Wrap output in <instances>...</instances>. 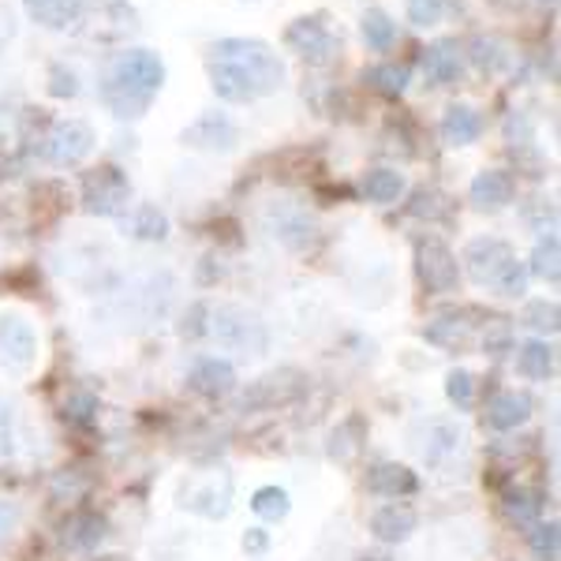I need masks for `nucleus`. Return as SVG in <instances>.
<instances>
[{
    "label": "nucleus",
    "instance_id": "1",
    "mask_svg": "<svg viewBox=\"0 0 561 561\" xmlns=\"http://www.w3.org/2000/svg\"><path fill=\"white\" fill-rule=\"evenodd\" d=\"M210 87L221 102H259L285 87V60L255 38H221L210 49Z\"/></svg>",
    "mask_w": 561,
    "mask_h": 561
},
{
    "label": "nucleus",
    "instance_id": "2",
    "mask_svg": "<svg viewBox=\"0 0 561 561\" xmlns=\"http://www.w3.org/2000/svg\"><path fill=\"white\" fill-rule=\"evenodd\" d=\"M165 87V65L150 49H128L105 68L102 102L116 121H139Z\"/></svg>",
    "mask_w": 561,
    "mask_h": 561
},
{
    "label": "nucleus",
    "instance_id": "3",
    "mask_svg": "<svg viewBox=\"0 0 561 561\" xmlns=\"http://www.w3.org/2000/svg\"><path fill=\"white\" fill-rule=\"evenodd\" d=\"M465 266L476 285L494 288L497 296L517 300V296L528 293V270H524V262H517L510 243L497 240V237H479L468 243Z\"/></svg>",
    "mask_w": 561,
    "mask_h": 561
},
{
    "label": "nucleus",
    "instance_id": "4",
    "mask_svg": "<svg viewBox=\"0 0 561 561\" xmlns=\"http://www.w3.org/2000/svg\"><path fill=\"white\" fill-rule=\"evenodd\" d=\"M206 333H214L221 348L243 352V356H262V352L270 348L266 322H262L255 311L237 307V304H225V307H217V311H210V330Z\"/></svg>",
    "mask_w": 561,
    "mask_h": 561
},
{
    "label": "nucleus",
    "instance_id": "5",
    "mask_svg": "<svg viewBox=\"0 0 561 561\" xmlns=\"http://www.w3.org/2000/svg\"><path fill=\"white\" fill-rule=\"evenodd\" d=\"M307 393V375L296 367H280L270 370V375L255 378L240 397V409L243 412H274L285 409V404H296Z\"/></svg>",
    "mask_w": 561,
    "mask_h": 561
},
{
    "label": "nucleus",
    "instance_id": "6",
    "mask_svg": "<svg viewBox=\"0 0 561 561\" xmlns=\"http://www.w3.org/2000/svg\"><path fill=\"white\" fill-rule=\"evenodd\" d=\"M131 203V184L121 169L105 165V169H94V173L83 176V206L87 214H98V217H116L124 206Z\"/></svg>",
    "mask_w": 561,
    "mask_h": 561
},
{
    "label": "nucleus",
    "instance_id": "7",
    "mask_svg": "<svg viewBox=\"0 0 561 561\" xmlns=\"http://www.w3.org/2000/svg\"><path fill=\"white\" fill-rule=\"evenodd\" d=\"M415 270H420V280L427 285V293H438V296L454 293L457 280H460L457 255L434 237L415 243Z\"/></svg>",
    "mask_w": 561,
    "mask_h": 561
},
{
    "label": "nucleus",
    "instance_id": "8",
    "mask_svg": "<svg viewBox=\"0 0 561 561\" xmlns=\"http://www.w3.org/2000/svg\"><path fill=\"white\" fill-rule=\"evenodd\" d=\"M285 42H288V49H293V53H300L307 65H319V68L330 65V60L337 57V49H341L337 34L322 23V15H311V20L304 15V20H296L285 31Z\"/></svg>",
    "mask_w": 561,
    "mask_h": 561
},
{
    "label": "nucleus",
    "instance_id": "9",
    "mask_svg": "<svg viewBox=\"0 0 561 561\" xmlns=\"http://www.w3.org/2000/svg\"><path fill=\"white\" fill-rule=\"evenodd\" d=\"M34 356H38L34 325L23 314H0V364L12 375H23V370L34 367Z\"/></svg>",
    "mask_w": 561,
    "mask_h": 561
},
{
    "label": "nucleus",
    "instance_id": "10",
    "mask_svg": "<svg viewBox=\"0 0 561 561\" xmlns=\"http://www.w3.org/2000/svg\"><path fill=\"white\" fill-rule=\"evenodd\" d=\"M94 150V128L87 121H57L45 135V158L53 165H79Z\"/></svg>",
    "mask_w": 561,
    "mask_h": 561
},
{
    "label": "nucleus",
    "instance_id": "11",
    "mask_svg": "<svg viewBox=\"0 0 561 561\" xmlns=\"http://www.w3.org/2000/svg\"><path fill=\"white\" fill-rule=\"evenodd\" d=\"M180 139H184V147H192V150L229 153V150H237L240 128H237V124H232L225 113H203L195 124H187Z\"/></svg>",
    "mask_w": 561,
    "mask_h": 561
},
{
    "label": "nucleus",
    "instance_id": "12",
    "mask_svg": "<svg viewBox=\"0 0 561 561\" xmlns=\"http://www.w3.org/2000/svg\"><path fill=\"white\" fill-rule=\"evenodd\" d=\"M131 31H139V15L128 0H90V38L124 42Z\"/></svg>",
    "mask_w": 561,
    "mask_h": 561
},
{
    "label": "nucleus",
    "instance_id": "13",
    "mask_svg": "<svg viewBox=\"0 0 561 561\" xmlns=\"http://www.w3.org/2000/svg\"><path fill=\"white\" fill-rule=\"evenodd\" d=\"M229 502H232V479L229 476H206L198 479V483H192L184 491V510L198 513V517H225L229 513Z\"/></svg>",
    "mask_w": 561,
    "mask_h": 561
},
{
    "label": "nucleus",
    "instance_id": "14",
    "mask_svg": "<svg viewBox=\"0 0 561 561\" xmlns=\"http://www.w3.org/2000/svg\"><path fill=\"white\" fill-rule=\"evenodd\" d=\"M266 229H270V237L280 240L293 251H304L307 243L314 240V221L300 210V206H288V203L274 206V210L266 214Z\"/></svg>",
    "mask_w": 561,
    "mask_h": 561
},
{
    "label": "nucleus",
    "instance_id": "15",
    "mask_svg": "<svg viewBox=\"0 0 561 561\" xmlns=\"http://www.w3.org/2000/svg\"><path fill=\"white\" fill-rule=\"evenodd\" d=\"M23 8L45 31H71L87 20V0H23Z\"/></svg>",
    "mask_w": 561,
    "mask_h": 561
},
{
    "label": "nucleus",
    "instance_id": "16",
    "mask_svg": "<svg viewBox=\"0 0 561 561\" xmlns=\"http://www.w3.org/2000/svg\"><path fill=\"white\" fill-rule=\"evenodd\" d=\"M187 386L195 389L198 397H210V401H221L237 389V370H232L229 359H198L187 375Z\"/></svg>",
    "mask_w": 561,
    "mask_h": 561
},
{
    "label": "nucleus",
    "instance_id": "17",
    "mask_svg": "<svg viewBox=\"0 0 561 561\" xmlns=\"http://www.w3.org/2000/svg\"><path fill=\"white\" fill-rule=\"evenodd\" d=\"M513 192H517V184H513L510 173H502V169H483L472 187H468V198H472L476 210H502V206L513 203Z\"/></svg>",
    "mask_w": 561,
    "mask_h": 561
},
{
    "label": "nucleus",
    "instance_id": "18",
    "mask_svg": "<svg viewBox=\"0 0 561 561\" xmlns=\"http://www.w3.org/2000/svg\"><path fill=\"white\" fill-rule=\"evenodd\" d=\"M531 409H536V404H531L528 393H517V389H510V393H497V397H491V404H486V427L517 431L520 423H528Z\"/></svg>",
    "mask_w": 561,
    "mask_h": 561
},
{
    "label": "nucleus",
    "instance_id": "19",
    "mask_svg": "<svg viewBox=\"0 0 561 561\" xmlns=\"http://www.w3.org/2000/svg\"><path fill=\"white\" fill-rule=\"evenodd\" d=\"M367 491L378 497H404L420 491V479L404 465H375L367 472Z\"/></svg>",
    "mask_w": 561,
    "mask_h": 561
},
{
    "label": "nucleus",
    "instance_id": "20",
    "mask_svg": "<svg viewBox=\"0 0 561 561\" xmlns=\"http://www.w3.org/2000/svg\"><path fill=\"white\" fill-rule=\"evenodd\" d=\"M367 442V420L364 415H348V420H341L337 427L330 431V460H337V465H352V460L359 457V449H364Z\"/></svg>",
    "mask_w": 561,
    "mask_h": 561
},
{
    "label": "nucleus",
    "instance_id": "21",
    "mask_svg": "<svg viewBox=\"0 0 561 561\" xmlns=\"http://www.w3.org/2000/svg\"><path fill=\"white\" fill-rule=\"evenodd\" d=\"M460 76V49L457 42H434L427 53H423V79L431 87H446L457 83Z\"/></svg>",
    "mask_w": 561,
    "mask_h": 561
},
{
    "label": "nucleus",
    "instance_id": "22",
    "mask_svg": "<svg viewBox=\"0 0 561 561\" xmlns=\"http://www.w3.org/2000/svg\"><path fill=\"white\" fill-rule=\"evenodd\" d=\"M483 135V116L476 113L472 105H449L446 116H442V139L449 147H468Z\"/></svg>",
    "mask_w": 561,
    "mask_h": 561
},
{
    "label": "nucleus",
    "instance_id": "23",
    "mask_svg": "<svg viewBox=\"0 0 561 561\" xmlns=\"http://www.w3.org/2000/svg\"><path fill=\"white\" fill-rule=\"evenodd\" d=\"M415 524H420V517L409 510V505H382V510L370 517V531H375V539L382 542H404L415 531Z\"/></svg>",
    "mask_w": 561,
    "mask_h": 561
},
{
    "label": "nucleus",
    "instance_id": "24",
    "mask_svg": "<svg viewBox=\"0 0 561 561\" xmlns=\"http://www.w3.org/2000/svg\"><path fill=\"white\" fill-rule=\"evenodd\" d=\"M105 536H108V520L98 517V513H76V517H68L65 528H60V539H65V547L71 550H94Z\"/></svg>",
    "mask_w": 561,
    "mask_h": 561
},
{
    "label": "nucleus",
    "instance_id": "25",
    "mask_svg": "<svg viewBox=\"0 0 561 561\" xmlns=\"http://www.w3.org/2000/svg\"><path fill=\"white\" fill-rule=\"evenodd\" d=\"M359 192H364V198H370V203L389 206L404 195V176L397 173V169H370L364 176V184H359Z\"/></svg>",
    "mask_w": 561,
    "mask_h": 561
},
{
    "label": "nucleus",
    "instance_id": "26",
    "mask_svg": "<svg viewBox=\"0 0 561 561\" xmlns=\"http://www.w3.org/2000/svg\"><path fill=\"white\" fill-rule=\"evenodd\" d=\"M124 229H128L135 240L158 243V240H165V237H169V217L161 214L158 206L142 203V206H135V214L128 217V221H124Z\"/></svg>",
    "mask_w": 561,
    "mask_h": 561
},
{
    "label": "nucleus",
    "instance_id": "27",
    "mask_svg": "<svg viewBox=\"0 0 561 561\" xmlns=\"http://www.w3.org/2000/svg\"><path fill=\"white\" fill-rule=\"evenodd\" d=\"M460 442H465V431H460L457 423H431L423 457H427V465H442V460H446L449 454H457Z\"/></svg>",
    "mask_w": 561,
    "mask_h": 561
},
{
    "label": "nucleus",
    "instance_id": "28",
    "mask_svg": "<svg viewBox=\"0 0 561 561\" xmlns=\"http://www.w3.org/2000/svg\"><path fill=\"white\" fill-rule=\"evenodd\" d=\"M517 370L524 378H536V382L550 378V375H554V348L542 345V341H528V345H520Z\"/></svg>",
    "mask_w": 561,
    "mask_h": 561
},
{
    "label": "nucleus",
    "instance_id": "29",
    "mask_svg": "<svg viewBox=\"0 0 561 561\" xmlns=\"http://www.w3.org/2000/svg\"><path fill=\"white\" fill-rule=\"evenodd\" d=\"M502 505L513 524H536L542 513V494L531 491V486H513V491H505Z\"/></svg>",
    "mask_w": 561,
    "mask_h": 561
},
{
    "label": "nucleus",
    "instance_id": "30",
    "mask_svg": "<svg viewBox=\"0 0 561 561\" xmlns=\"http://www.w3.org/2000/svg\"><path fill=\"white\" fill-rule=\"evenodd\" d=\"M423 337L431 341V345H438V348H449V352H457V348H465L468 341H472V330H468V322H460V319H434L427 330H423Z\"/></svg>",
    "mask_w": 561,
    "mask_h": 561
},
{
    "label": "nucleus",
    "instance_id": "31",
    "mask_svg": "<svg viewBox=\"0 0 561 561\" xmlns=\"http://www.w3.org/2000/svg\"><path fill=\"white\" fill-rule=\"evenodd\" d=\"M531 274H536L539 280H550V285H558L561 277V243L558 237H542L536 243V251H531Z\"/></svg>",
    "mask_w": 561,
    "mask_h": 561
},
{
    "label": "nucleus",
    "instance_id": "32",
    "mask_svg": "<svg viewBox=\"0 0 561 561\" xmlns=\"http://www.w3.org/2000/svg\"><path fill=\"white\" fill-rule=\"evenodd\" d=\"M359 31H364V42H367L375 53L393 49V42H397V23L389 20L386 12H378V8H370V12L364 15V23H359Z\"/></svg>",
    "mask_w": 561,
    "mask_h": 561
},
{
    "label": "nucleus",
    "instance_id": "33",
    "mask_svg": "<svg viewBox=\"0 0 561 561\" xmlns=\"http://www.w3.org/2000/svg\"><path fill=\"white\" fill-rule=\"evenodd\" d=\"M364 79L386 98H401L404 90H409V68L404 65H378V68H370Z\"/></svg>",
    "mask_w": 561,
    "mask_h": 561
},
{
    "label": "nucleus",
    "instance_id": "34",
    "mask_svg": "<svg viewBox=\"0 0 561 561\" xmlns=\"http://www.w3.org/2000/svg\"><path fill=\"white\" fill-rule=\"evenodd\" d=\"M251 510H255V517L262 520H285L288 510H293V502H288V494L280 491V486H259L255 497H251Z\"/></svg>",
    "mask_w": 561,
    "mask_h": 561
},
{
    "label": "nucleus",
    "instance_id": "35",
    "mask_svg": "<svg viewBox=\"0 0 561 561\" xmlns=\"http://www.w3.org/2000/svg\"><path fill=\"white\" fill-rule=\"evenodd\" d=\"M520 322L536 333H558L561 330V311L554 300H531L520 311Z\"/></svg>",
    "mask_w": 561,
    "mask_h": 561
},
{
    "label": "nucleus",
    "instance_id": "36",
    "mask_svg": "<svg viewBox=\"0 0 561 561\" xmlns=\"http://www.w3.org/2000/svg\"><path fill=\"white\" fill-rule=\"evenodd\" d=\"M531 554H536L539 561H558L561 554V528H558V520H550V524H539L536 531H531Z\"/></svg>",
    "mask_w": 561,
    "mask_h": 561
},
{
    "label": "nucleus",
    "instance_id": "37",
    "mask_svg": "<svg viewBox=\"0 0 561 561\" xmlns=\"http://www.w3.org/2000/svg\"><path fill=\"white\" fill-rule=\"evenodd\" d=\"M446 393H449V401H454L457 409H472V401H476V378L468 375V370H454V375L446 378Z\"/></svg>",
    "mask_w": 561,
    "mask_h": 561
},
{
    "label": "nucleus",
    "instance_id": "38",
    "mask_svg": "<svg viewBox=\"0 0 561 561\" xmlns=\"http://www.w3.org/2000/svg\"><path fill=\"white\" fill-rule=\"evenodd\" d=\"M409 20L415 26H438L446 20V0H409Z\"/></svg>",
    "mask_w": 561,
    "mask_h": 561
},
{
    "label": "nucleus",
    "instance_id": "39",
    "mask_svg": "<svg viewBox=\"0 0 561 561\" xmlns=\"http://www.w3.org/2000/svg\"><path fill=\"white\" fill-rule=\"evenodd\" d=\"M49 94L53 98H76L79 94V76L65 65L49 68Z\"/></svg>",
    "mask_w": 561,
    "mask_h": 561
},
{
    "label": "nucleus",
    "instance_id": "40",
    "mask_svg": "<svg viewBox=\"0 0 561 561\" xmlns=\"http://www.w3.org/2000/svg\"><path fill=\"white\" fill-rule=\"evenodd\" d=\"M449 206H446V195L431 192V187H423V192L412 195V214L415 217H442Z\"/></svg>",
    "mask_w": 561,
    "mask_h": 561
},
{
    "label": "nucleus",
    "instance_id": "41",
    "mask_svg": "<svg viewBox=\"0 0 561 561\" xmlns=\"http://www.w3.org/2000/svg\"><path fill=\"white\" fill-rule=\"evenodd\" d=\"M98 412V397L94 393H71L65 401V415L71 423H90Z\"/></svg>",
    "mask_w": 561,
    "mask_h": 561
},
{
    "label": "nucleus",
    "instance_id": "42",
    "mask_svg": "<svg viewBox=\"0 0 561 561\" xmlns=\"http://www.w3.org/2000/svg\"><path fill=\"white\" fill-rule=\"evenodd\" d=\"M472 60L479 68H486V71H494V68H502V45H497L494 38H476V45H472Z\"/></svg>",
    "mask_w": 561,
    "mask_h": 561
},
{
    "label": "nucleus",
    "instance_id": "43",
    "mask_svg": "<svg viewBox=\"0 0 561 561\" xmlns=\"http://www.w3.org/2000/svg\"><path fill=\"white\" fill-rule=\"evenodd\" d=\"M206 319H210V307H206V304H195L192 311L184 314V325H180V333H184L187 341L203 337V333L210 330V322H206Z\"/></svg>",
    "mask_w": 561,
    "mask_h": 561
},
{
    "label": "nucleus",
    "instance_id": "44",
    "mask_svg": "<svg viewBox=\"0 0 561 561\" xmlns=\"http://www.w3.org/2000/svg\"><path fill=\"white\" fill-rule=\"evenodd\" d=\"M483 348L491 352V356H502V352L510 348V322H505V319H494V330L483 337Z\"/></svg>",
    "mask_w": 561,
    "mask_h": 561
},
{
    "label": "nucleus",
    "instance_id": "45",
    "mask_svg": "<svg viewBox=\"0 0 561 561\" xmlns=\"http://www.w3.org/2000/svg\"><path fill=\"white\" fill-rule=\"evenodd\" d=\"M12 454V409L0 401V457Z\"/></svg>",
    "mask_w": 561,
    "mask_h": 561
},
{
    "label": "nucleus",
    "instance_id": "46",
    "mask_svg": "<svg viewBox=\"0 0 561 561\" xmlns=\"http://www.w3.org/2000/svg\"><path fill=\"white\" fill-rule=\"evenodd\" d=\"M270 547V536L262 528H248V536H243V550L248 554H262V550Z\"/></svg>",
    "mask_w": 561,
    "mask_h": 561
},
{
    "label": "nucleus",
    "instance_id": "47",
    "mask_svg": "<svg viewBox=\"0 0 561 561\" xmlns=\"http://www.w3.org/2000/svg\"><path fill=\"white\" fill-rule=\"evenodd\" d=\"M12 524H15V505H0V539L12 531Z\"/></svg>",
    "mask_w": 561,
    "mask_h": 561
},
{
    "label": "nucleus",
    "instance_id": "48",
    "mask_svg": "<svg viewBox=\"0 0 561 561\" xmlns=\"http://www.w3.org/2000/svg\"><path fill=\"white\" fill-rule=\"evenodd\" d=\"M98 561H128V558H121V554H108V558H98Z\"/></svg>",
    "mask_w": 561,
    "mask_h": 561
},
{
    "label": "nucleus",
    "instance_id": "49",
    "mask_svg": "<svg viewBox=\"0 0 561 561\" xmlns=\"http://www.w3.org/2000/svg\"><path fill=\"white\" fill-rule=\"evenodd\" d=\"M359 561H386V558H359Z\"/></svg>",
    "mask_w": 561,
    "mask_h": 561
}]
</instances>
